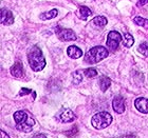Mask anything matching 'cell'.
Wrapping results in <instances>:
<instances>
[{
    "label": "cell",
    "instance_id": "1",
    "mask_svg": "<svg viewBox=\"0 0 148 138\" xmlns=\"http://www.w3.org/2000/svg\"><path fill=\"white\" fill-rule=\"evenodd\" d=\"M14 120L16 123V129L20 132L29 133L33 130L35 120L29 116L25 111H17L14 113Z\"/></svg>",
    "mask_w": 148,
    "mask_h": 138
},
{
    "label": "cell",
    "instance_id": "2",
    "mask_svg": "<svg viewBox=\"0 0 148 138\" xmlns=\"http://www.w3.org/2000/svg\"><path fill=\"white\" fill-rule=\"evenodd\" d=\"M28 61L31 69L34 72H39L46 67L47 62L42 51L38 46H33L28 53Z\"/></svg>",
    "mask_w": 148,
    "mask_h": 138
},
{
    "label": "cell",
    "instance_id": "3",
    "mask_svg": "<svg viewBox=\"0 0 148 138\" xmlns=\"http://www.w3.org/2000/svg\"><path fill=\"white\" fill-rule=\"evenodd\" d=\"M109 55L108 50L102 46H94L92 49H90L85 55V61L89 65H94L97 62L102 61L103 59L107 58Z\"/></svg>",
    "mask_w": 148,
    "mask_h": 138
},
{
    "label": "cell",
    "instance_id": "4",
    "mask_svg": "<svg viewBox=\"0 0 148 138\" xmlns=\"http://www.w3.org/2000/svg\"><path fill=\"white\" fill-rule=\"evenodd\" d=\"M112 122V116L108 112H99L93 115L91 118V124L94 129L103 130L110 126Z\"/></svg>",
    "mask_w": 148,
    "mask_h": 138
},
{
    "label": "cell",
    "instance_id": "5",
    "mask_svg": "<svg viewBox=\"0 0 148 138\" xmlns=\"http://www.w3.org/2000/svg\"><path fill=\"white\" fill-rule=\"evenodd\" d=\"M122 39H123V37L121 36L119 32L111 31L107 36V42H106L109 51H112V52L116 51V49L120 46V42H122Z\"/></svg>",
    "mask_w": 148,
    "mask_h": 138
},
{
    "label": "cell",
    "instance_id": "6",
    "mask_svg": "<svg viewBox=\"0 0 148 138\" xmlns=\"http://www.w3.org/2000/svg\"><path fill=\"white\" fill-rule=\"evenodd\" d=\"M56 34H57L59 40H62V41H74V40H76L75 33L72 30H69V29L56 28Z\"/></svg>",
    "mask_w": 148,
    "mask_h": 138
},
{
    "label": "cell",
    "instance_id": "7",
    "mask_svg": "<svg viewBox=\"0 0 148 138\" xmlns=\"http://www.w3.org/2000/svg\"><path fill=\"white\" fill-rule=\"evenodd\" d=\"M58 119L64 123H70L76 119V115L70 109H62L58 114Z\"/></svg>",
    "mask_w": 148,
    "mask_h": 138
},
{
    "label": "cell",
    "instance_id": "8",
    "mask_svg": "<svg viewBox=\"0 0 148 138\" xmlns=\"http://www.w3.org/2000/svg\"><path fill=\"white\" fill-rule=\"evenodd\" d=\"M112 107L115 113L117 114H122L125 112L126 110V107H125V100L121 95L115 96L113 98V101H112Z\"/></svg>",
    "mask_w": 148,
    "mask_h": 138
},
{
    "label": "cell",
    "instance_id": "9",
    "mask_svg": "<svg viewBox=\"0 0 148 138\" xmlns=\"http://www.w3.org/2000/svg\"><path fill=\"white\" fill-rule=\"evenodd\" d=\"M134 107L139 112L144 114H148V99L147 98H136L134 101Z\"/></svg>",
    "mask_w": 148,
    "mask_h": 138
},
{
    "label": "cell",
    "instance_id": "10",
    "mask_svg": "<svg viewBox=\"0 0 148 138\" xmlns=\"http://www.w3.org/2000/svg\"><path fill=\"white\" fill-rule=\"evenodd\" d=\"M1 23L4 25H11L14 23V16L10 10H1Z\"/></svg>",
    "mask_w": 148,
    "mask_h": 138
},
{
    "label": "cell",
    "instance_id": "11",
    "mask_svg": "<svg viewBox=\"0 0 148 138\" xmlns=\"http://www.w3.org/2000/svg\"><path fill=\"white\" fill-rule=\"evenodd\" d=\"M67 54H68V56L70 58L78 59L83 56V51L79 48H77L76 46H70L67 49Z\"/></svg>",
    "mask_w": 148,
    "mask_h": 138
},
{
    "label": "cell",
    "instance_id": "12",
    "mask_svg": "<svg viewBox=\"0 0 148 138\" xmlns=\"http://www.w3.org/2000/svg\"><path fill=\"white\" fill-rule=\"evenodd\" d=\"M107 22H108V20H107L106 17H104V16H96V17H94L92 19L90 25L92 24L93 28L95 29H103L107 24Z\"/></svg>",
    "mask_w": 148,
    "mask_h": 138
},
{
    "label": "cell",
    "instance_id": "13",
    "mask_svg": "<svg viewBox=\"0 0 148 138\" xmlns=\"http://www.w3.org/2000/svg\"><path fill=\"white\" fill-rule=\"evenodd\" d=\"M11 74L16 78H21L23 76V65L21 62H15L11 68Z\"/></svg>",
    "mask_w": 148,
    "mask_h": 138
},
{
    "label": "cell",
    "instance_id": "14",
    "mask_svg": "<svg viewBox=\"0 0 148 138\" xmlns=\"http://www.w3.org/2000/svg\"><path fill=\"white\" fill-rule=\"evenodd\" d=\"M99 84L102 92H106L109 89V86H111V79L107 76H102L99 80Z\"/></svg>",
    "mask_w": 148,
    "mask_h": 138
},
{
    "label": "cell",
    "instance_id": "15",
    "mask_svg": "<svg viewBox=\"0 0 148 138\" xmlns=\"http://www.w3.org/2000/svg\"><path fill=\"white\" fill-rule=\"evenodd\" d=\"M57 14H58L57 10L52 9V10H50V11H48V12H45V13H42V14H40V19H41V20H49V19H53L57 16Z\"/></svg>",
    "mask_w": 148,
    "mask_h": 138
},
{
    "label": "cell",
    "instance_id": "16",
    "mask_svg": "<svg viewBox=\"0 0 148 138\" xmlns=\"http://www.w3.org/2000/svg\"><path fill=\"white\" fill-rule=\"evenodd\" d=\"M92 15V12H91V10L88 7V6H80L79 7V18L82 19V20H87L88 19V17H90V16Z\"/></svg>",
    "mask_w": 148,
    "mask_h": 138
},
{
    "label": "cell",
    "instance_id": "17",
    "mask_svg": "<svg viewBox=\"0 0 148 138\" xmlns=\"http://www.w3.org/2000/svg\"><path fill=\"white\" fill-rule=\"evenodd\" d=\"M133 43H134V39H133V37L131 34L129 33H125L123 35V44L125 48H131L133 46Z\"/></svg>",
    "mask_w": 148,
    "mask_h": 138
},
{
    "label": "cell",
    "instance_id": "18",
    "mask_svg": "<svg viewBox=\"0 0 148 138\" xmlns=\"http://www.w3.org/2000/svg\"><path fill=\"white\" fill-rule=\"evenodd\" d=\"M133 22H134L136 25L142 27V28L148 30V19L147 18H143V17L136 16V17H134V18H133Z\"/></svg>",
    "mask_w": 148,
    "mask_h": 138
},
{
    "label": "cell",
    "instance_id": "19",
    "mask_svg": "<svg viewBox=\"0 0 148 138\" xmlns=\"http://www.w3.org/2000/svg\"><path fill=\"white\" fill-rule=\"evenodd\" d=\"M72 75H73L74 84H79L83 81V71H75Z\"/></svg>",
    "mask_w": 148,
    "mask_h": 138
},
{
    "label": "cell",
    "instance_id": "20",
    "mask_svg": "<svg viewBox=\"0 0 148 138\" xmlns=\"http://www.w3.org/2000/svg\"><path fill=\"white\" fill-rule=\"evenodd\" d=\"M138 51L139 53H141L142 55L148 57V42H142L138 46Z\"/></svg>",
    "mask_w": 148,
    "mask_h": 138
},
{
    "label": "cell",
    "instance_id": "21",
    "mask_svg": "<svg viewBox=\"0 0 148 138\" xmlns=\"http://www.w3.org/2000/svg\"><path fill=\"white\" fill-rule=\"evenodd\" d=\"M84 74H85V76H87L88 78H94L95 76H97V71H96L95 69L90 68L84 71Z\"/></svg>",
    "mask_w": 148,
    "mask_h": 138
},
{
    "label": "cell",
    "instance_id": "22",
    "mask_svg": "<svg viewBox=\"0 0 148 138\" xmlns=\"http://www.w3.org/2000/svg\"><path fill=\"white\" fill-rule=\"evenodd\" d=\"M29 93H33V92H32V90L25 89V88H23V89L20 90V92H19V95H20V96H23V95H27V94H29Z\"/></svg>",
    "mask_w": 148,
    "mask_h": 138
},
{
    "label": "cell",
    "instance_id": "23",
    "mask_svg": "<svg viewBox=\"0 0 148 138\" xmlns=\"http://www.w3.org/2000/svg\"><path fill=\"white\" fill-rule=\"evenodd\" d=\"M148 3V0H139L138 1V6H143L145 5V4H147Z\"/></svg>",
    "mask_w": 148,
    "mask_h": 138
},
{
    "label": "cell",
    "instance_id": "24",
    "mask_svg": "<svg viewBox=\"0 0 148 138\" xmlns=\"http://www.w3.org/2000/svg\"><path fill=\"white\" fill-rule=\"evenodd\" d=\"M33 138H47V136L45 134H41V133H37L33 136Z\"/></svg>",
    "mask_w": 148,
    "mask_h": 138
},
{
    "label": "cell",
    "instance_id": "25",
    "mask_svg": "<svg viewBox=\"0 0 148 138\" xmlns=\"http://www.w3.org/2000/svg\"><path fill=\"white\" fill-rule=\"evenodd\" d=\"M0 134H1V135H0V138H10V136L8 135L4 131H1V132H0Z\"/></svg>",
    "mask_w": 148,
    "mask_h": 138
},
{
    "label": "cell",
    "instance_id": "26",
    "mask_svg": "<svg viewBox=\"0 0 148 138\" xmlns=\"http://www.w3.org/2000/svg\"><path fill=\"white\" fill-rule=\"evenodd\" d=\"M114 138H134L133 135H126V136H120V137H114Z\"/></svg>",
    "mask_w": 148,
    "mask_h": 138
}]
</instances>
